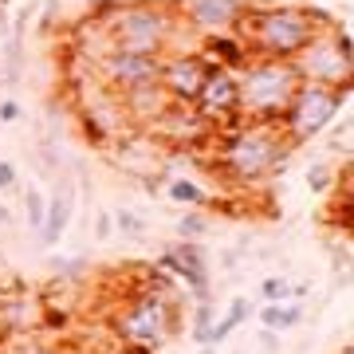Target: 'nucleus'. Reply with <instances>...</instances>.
<instances>
[{
	"label": "nucleus",
	"mask_w": 354,
	"mask_h": 354,
	"mask_svg": "<svg viewBox=\"0 0 354 354\" xmlns=\"http://www.w3.org/2000/svg\"><path fill=\"white\" fill-rule=\"evenodd\" d=\"M335 24L330 12H319V8H307V4H252L244 8L241 24H236V36L248 44L252 55H264V59H291L295 51L304 48L307 39L315 36L319 28Z\"/></svg>",
	"instance_id": "f257e3e1"
},
{
	"label": "nucleus",
	"mask_w": 354,
	"mask_h": 354,
	"mask_svg": "<svg viewBox=\"0 0 354 354\" xmlns=\"http://www.w3.org/2000/svg\"><path fill=\"white\" fill-rule=\"evenodd\" d=\"M291 146L279 122H232L216 130V162L236 185H260L283 169Z\"/></svg>",
	"instance_id": "f03ea898"
},
{
	"label": "nucleus",
	"mask_w": 354,
	"mask_h": 354,
	"mask_svg": "<svg viewBox=\"0 0 354 354\" xmlns=\"http://www.w3.org/2000/svg\"><path fill=\"white\" fill-rule=\"evenodd\" d=\"M99 28L111 39V51L165 55V51L177 48L181 16L174 12L169 0H122Z\"/></svg>",
	"instance_id": "7ed1b4c3"
},
{
	"label": "nucleus",
	"mask_w": 354,
	"mask_h": 354,
	"mask_svg": "<svg viewBox=\"0 0 354 354\" xmlns=\"http://www.w3.org/2000/svg\"><path fill=\"white\" fill-rule=\"evenodd\" d=\"M295 87H299V75L291 59L252 55L236 71V118L241 122H279Z\"/></svg>",
	"instance_id": "20e7f679"
},
{
	"label": "nucleus",
	"mask_w": 354,
	"mask_h": 354,
	"mask_svg": "<svg viewBox=\"0 0 354 354\" xmlns=\"http://www.w3.org/2000/svg\"><path fill=\"white\" fill-rule=\"evenodd\" d=\"M291 67L299 83H319V87H354V44L346 24H327L291 55Z\"/></svg>",
	"instance_id": "39448f33"
},
{
	"label": "nucleus",
	"mask_w": 354,
	"mask_h": 354,
	"mask_svg": "<svg viewBox=\"0 0 354 354\" xmlns=\"http://www.w3.org/2000/svg\"><path fill=\"white\" fill-rule=\"evenodd\" d=\"M114 330H118L122 346H150V351H158L165 339H174L177 299L169 295V279L165 283H150L146 291L130 295L127 307L114 319Z\"/></svg>",
	"instance_id": "423d86ee"
},
{
	"label": "nucleus",
	"mask_w": 354,
	"mask_h": 354,
	"mask_svg": "<svg viewBox=\"0 0 354 354\" xmlns=\"http://www.w3.org/2000/svg\"><path fill=\"white\" fill-rule=\"evenodd\" d=\"M351 99V87H319V83H299L291 102L283 106L279 114V130H283V138H288L291 150H299L307 142H315L323 130L335 122L342 114Z\"/></svg>",
	"instance_id": "0eeeda50"
},
{
	"label": "nucleus",
	"mask_w": 354,
	"mask_h": 354,
	"mask_svg": "<svg viewBox=\"0 0 354 354\" xmlns=\"http://www.w3.org/2000/svg\"><path fill=\"white\" fill-rule=\"evenodd\" d=\"M99 75L106 79L102 87L111 95H130L142 87H162V55L146 51H106L99 59Z\"/></svg>",
	"instance_id": "6e6552de"
},
{
	"label": "nucleus",
	"mask_w": 354,
	"mask_h": 354,
	"mask_svg": "<svg viewBox=\"0 0 354 354\" xmlns=\"http://www.w3.org/2000/svg\"><path fill=\"white\" fill-rule=\"evenodd\" d=\"M209 71H213V64L205 59L201 51H169V55H162L165 99L177 102V106H193L205 87V79H209Z\"/></svg>",
	"instance_id": "1a4fd4ad"
},
{
	"label": "nucleus",
	"mask_w": 354,
	"mask_h": 354,
	"mask_svg": "<svg viewBox=\"0 0 354 354\" xmlns=\"http://www.w3.org/2000/svg\"><path fill=\"white\" fill-rule=\"evenodd\" d=\"M193 111L201 114L213 130L228 127V118L241 122V118H236V71L213 64V71H209V79H205L201 95H197V102H193Z\"/></svg>",
	"instance_id": "9d476101"
},
{
	"label": "nucleus",
	"mask_w": 354,
	"mask_h": 354,
	"mask_svg": "<svg viewBox=\"0 0 354 354\" xmlns=\"http://www.w3.org/2000/svg\"><path fill=\"white\" fill-rule=\"evenodd\" d=\"M248 0H185V24L197 36H213V32H236Z\"/></svg>",
	"instance_id": "9b49d317"
},
{
	"label": "nucleus",
	"mask_w": 354,
	"mask_h": 354,
	"mask_svg": "<svg viewBox=\"0 0 354 354\" xmlns=\"http://www.w3.org/2000/svg\"><path fill=\"white\" fill-rule=\"evenodd\" d=\"M158 268H169L177 279H185L197 299H209V264H205V248L197 241H181L158 256Z\"/></svg>",
	"instance_id": "f8f14e48"
},
{
	"label": "nucleus",
	"mask_w": 354,
	"mask_h": 354,
	"mask_svg": "<svg viewBox=\"0 0 354 354\" xmlns=\"http://www.w3.org/2000/svg\"><path fill=\"white\" fill-rule=\"evenodd\" d=\"M71 216H75V185L71 181H59V189L48 197V209H44V225H39V244L44 248H55V244L64 241L67 225H71Z\"/></svg>",
	"instance_id": "ddd939ff"
},
{
	"label": "nucleus",
	"mask_w": 354,
	"mask_h": 354,
	"mask_svg": "<svg viewBox=\"0 0 354 354\" xmlns=\"http://www.w3.org/2000/svg\"><path fill=\"white\" fill-rule=\"evenodd\" d=\"M201 55L209 64L216 67H228V71H241L248 59H252V51L244 44L236 32H213V36H201Z\"/></svg>",
	"instance_id": "4468645a"
},
{
	"label": "nucleus",
	"mask_w": 354,
	"mask_h": 354,
	"mask_svg": "<svg viewBox=\"0 0 354 354\" xmlns=\"http://www.w3.org/2000/svg\"><path fill=\"white\" fill-rule=\"evenodd\" d=\"M248 315H252V299H244V295H236L232 304H228V311L213 323V330H209V339H205V346L213 351V346H221V342L232 335V330L241 327V323H248Z\"/></svg>",
	"instance_id": "2eb2a0df"
},
{
	"label": "nucleus",
	"mask_w": 354,
	"mask_h": 354,
	"mask_svg": "<svg viewBox=\"0 0 354 354\" xmlns=\"http://www.w3.org/2000/svg\"><path fill=\"white\" fill-rule=\"evenodd\" d=\"M299 319H304V304H295V299L260 307V327H264V330H291Z\"/></svg>",
	"instance_id": "dca6fc26"
},
{
	"label": "nucleus",
	"mask_w": 354,
	"mask_h": 354,
	"mask_svg": "<svg viewBox=\"0 0 354 354\" xmlns=\"http://www.w3.org/2000/svg\"><path fill=\"white\" fill-rule=\"evenodd\" d=\"M165 197L174 205H189V209H205V205H209V193H205L201 181H193V177H174V181L165 185Z\"/></svg>",
	"instance_id": "f3484780"
},
{
	"label": "nucleus",
	"mask_w": 354,
	"mask_h": 354,
	"mask_svg": "<svg viewBox=\"0 0 354 354\" xmlns=\"http://www.w3.org/2000/svg\"><path fill=\"white\" fill-rule=\"evenodd\" d=\"M213 323H216V304H213V295H209V299H197V311H193V323H189V339H197V342L205 346V339H209Z\"/></svg>",
	"instance_id": "a211bd4d"
},
{
	"label": "nucleus",
	"mask_w": 354,
	"mask_h": 354,
	"mask_svg": "<svg viewBox=\"0 0 354 354\" xmlns=\"http://www.w3.org/2000/svg\"><path fill=\"white\" fill-rule=\"evenodd\" d=\"M205 232H209V216H205L201 209H189V213L177 221V236H181V241H201Z\"/></svg>",
	"instance_id": "6ab92c4d"
},
{
	"label": "nucleus",
	"mask_w": 354,
	"mask_h": 354,
	"mask_svg": "<svg viewBox=\"0 0 354 354\" xmlns=\"http://www.w3.org/2000/svg\"><path fill=\"white\" fill-rule=\"evenodd\" d=\"M44 209H48V197L36 185H28L24 189V216H28V228L32 232H39V225H44Z\"/></svg>",
	"instance_id": "aec40b11"
},
{
	"label": "nucleus",
	"mask_w": 354,
	"mask_h": 354,
	"mask_svg": "<svg viewBox=\"0 0 354 354\" xmlns=\"http://www.w3.org/2000/svg\"><path fill=\"white\" fill-rule=\"evenodd\" d=\"M291 295H295V288H291L288 276H268L264 283H260V299H264V304H283Z\"/></svg>",
	"instance_id": "412c9836"
},
{
	"label": "nucleus",
	"mask_w": 354,
	"mask_h": 354,
	"mask_svg": "<svg viewBox=\"0 0 354 354\" xmlns=\"http://www.w3.org/2000/svg\"><path fill=\"white\" fill-rule=\"evenodd\" d=\"M330 181H335V169H330L327 162H315L311 169H307V189L311 193H327Z\"/></svg>",
	"instance_id": "4be33fe9"
},
{
	"label": "nucleus",
	"mask_w": 354,
	"mask_h": 354,
	"mask_svg": "<svg viewBox=\"0 0 354 354\" xmlns=\"http://www.w3.org/2000/svg\"><path fill=\"white\" fill-rule=\"evenodd\" d=\"M12 354H75V351H67V346H59V342H48V339H24Z\"/></svg>",
	"instance_id": "5701e85b"
},
{
	"label": "nucleus",
	"mask_w": 354,
	"mask_h": 354,
	"mask_svg": "<svg viewBox=\"0 0 354 354\" xmlns=\"http://www.w3.org/2000/svg\"><path fill=\"white\" fill-rule=\"evenodd\" d=\"M114 225H118L122 236H142V232H146V221H142L138 213H130V209H118V213H114Z\"/></svg>",
	"instance_id": "b1692460"
},
{
	"label": "nucleus",
	"mask_w": 354,
	"mask_h": 354,
	"mask_svg": "<svg viewBox=\"0 0 354 354\" xmlns=\"http://www.w3.org/2000/svg\"><path fill=\"white\" fill-rule=\"evenodd\" d=\"M111 236H114V213L99 209V216H95V241H111Z\"/></svg>",
	"instance_id": "393cba45"
},
{
	"label": "nucleus",
	"mask_w": 354,
	"mask_h": 354,
	"mask_svg": "<svg viewBox=\"0 0 354 354\" xmlns=\"http://www.w3.org/2000/svg\"><path fill=\"white\" fill-rule=\"evenodd\" d=\"M16 118H20V102L0 99V127H8V122H16Z\"/></svg>",
	"instance_id": "a878e982"
},
{
	"label": "nucleus",
	"mask_w": 354,
	"mask_h": 354,
	"mask_svg": "<svg viewBox=\"0 0 354 354\" xmlns=\"http://www.w3.org/2000/svg\"><path fill=\"white\" fill-rule=\"evenodd\" d=\"M12 185H16V165L0 158V193H4V189H12Z\"/></svg>",
	"instance_id": "bb28decb"
},
{
	"label": "nucleus",
	"mask_w": 354,
	"mask_h": 354,
	"mask_svg": "<svg viewBox=\"0 0 354 354\" xmlns=\"http://www.w3.org/2000/svg\"><path fill=\"white\" fill-rule=\"evenodd\" d=\"M8 225V205H0V228Z\"/></svg>",
	"instance_id": "cd10ccee"
},
{
	"label": "nucleus",
	"mask_w": 354,
	"mask_h": 354,
	"mask_svg": "<svg viewBox=\"0 0 354 354\" xmlns=\"http://www.w3.org/2000/svg\"><path fill=\"white\" fill-rule=\"evenodd\" d=\"M0 8H8V0H0Z\"/></svg>",
	"instance_id": "c85d7f7f"
},
{
	"label": "nucleus",
	"mask_w": 354,
	"mask_h": 354,
	"mask_svg": "<svg viewBox=\"0 0 354 354\" xmlns=\"http://www.w3.org/2000/svg\"><path fill=\"white\" fill-rule=\"evenodd\" d=\"M236 354H248V351H236Z\"/></svg>",
	"instance_id": "c756f323"
},
{
	"label": "nucleus",
	"mask_w": 354,
	"mask_h": 354,
	"mask_svg": "<svg viewBox=\"0 0 354 354\" xmlns=\"http://www.w3.org/2000/svg\"><path fill=\"white\" fill-rule=\"evenodd\" d=\"M342 354H351V351H342Z\"/></svg>",
	"instance_id": "7c9ffc66"
},
{
	"label": "nucleus",
	"mask_w": 354,
	"mask_h": 354,
	"mask_svg": "<svg viewBox=\"0 0 354 354\" xmlns=\"http://www.w3.org/2000/svg\"><path fill=\"white\" fill-rule=\"evenodd\" d=\"M118 354H122V351H118Z\"/></svg>",
	"instance_id": "2f4dec72"
}]
</instances>
